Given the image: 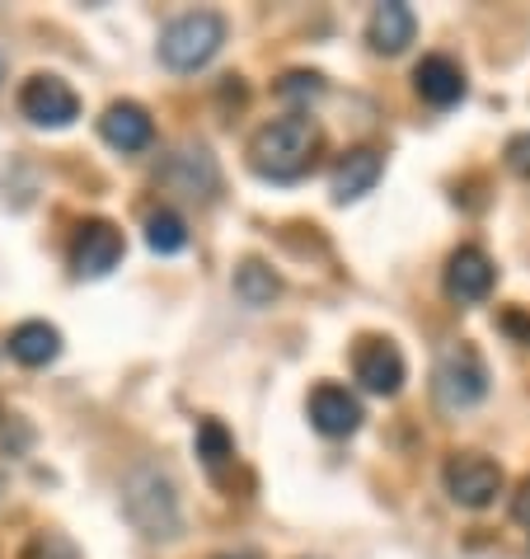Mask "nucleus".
<instances>
[{"label":"nucleus","instance_id":"obj_1","mask_svg":"<svg viewBox=\"0 0 530 559\" xmlns=\"http://www.w3.org/2000/svg\"><path fill=\"white\" fill-rule=\"evenodd\" d=\"M315 151H320L315 118L291 114V118H277L268 128L254 132V142H249V165H254V175L273 179V183H291L315 165Z\"/></svg>","mask_w":530,"mask_h":559},{"label":"nucleus","instance_id":"obj_2","mask_svg":"<svg viewBox=\"0 0 530 559\" xmlns=\"http://www.w3.org/2000/svg\"><path fill=\"white\" fill-rule=\"evenodd\" d=\"M226 43V20L216 10H193L165 24L160 34V61L169 71H197L221 52Z\"/></svg>","mask_w":530,"mask_h":559},{"label":"nucleus","instance_id":"obj_3","mask_svg":"<svg viewBox=\"0 0 530 559\" xmlns=\"http://www.w3.org/2000/svg\"><path fill=\"white\" fill-rule=\"evenodd\" d=\"M432 391H436V405L450 414L474 409L489 395V362L479 357L474 344H446L432 371Z\"/></svg>","mask_w":530,"mask_h":559},{"label":"nucleus","instance_id":"obj_4","mask_svg":"<svg viewBox=\"0 0 530 559\" xmlns=\"http://www.w3.org/2000/svg\"><path fill=\"white\" fill-rule=\"evenodd\" d=\"M122 508H128V518L142 526L150 540H169L179 536V499H174V485H169V475L160 471H136L128 485H122Z\"/></svg>","mask_w":530,"mask_h":559},{"label":"nucleus","instance_id":"obj_5","mask_svg":"<svg viewBox=\"0 0 530 559\" xmlns=\"http://www.w3.org/2000/svg\"><path fill=\"white\" fill-rule=\"evenodd\" d=\"M446 493L460 508H489L503 493V465L479 452H456L446 461Z\"/></svg>","mask_w":530,"mask_h":559},{"label":"nucleus","instance_id":"obj_6","mask_svg":"<svg viewBox=\"0 0 530 559\" xmlns=\"http://www.w3.org/2000/svg\"><path fill=\"white\" fill-rule=\"evenodd\" d=\"M20 114L38 128H71L81 118V95L61 75H34L20 90Z\"/></svg>","mask_w":530,"mask_h":559},{"label":"nucleus","instance_id":"obj_7","mask_svg":"<svg viewBox=\"0 0 530 559\" xmlns=\"http://www.w3.org/2000/svg\"><path fill=\"white\" fill-rule=\"evenodd\" d=\"M122 230L113 222H81L71 240V269L81 277H108L122 263Z\"/></svg>","mask_w":530,"mask_h":559},{"label":"nucleus","instance_id":"obj_8","mask_svg":"<svg viewBox=\"0 0 530 559\" xmlns=\"http://www.w3.org/2000/svg\"><path fill=\"white\" fill-rule=\"evenodd\" d=\"M352 371L371 395H399L403 385V353L389 338H357L352 348Z\"/></svg>","mask_w":530,"mask_h":559},{"label":"nucleus","instance_id":"obj_9","mask_svg":"<svg viewBox=\"0 0 530 559\" xmlns=\"http://www.w3.org/2000/svg\"><path fill=\"white\" fill-rule=\"evenodd\" d=\"M493 259L479 250V245H460L456 254L446 259V297L460 306H474L493 292Z\"/></svg>","mask_w":530,"mask_h":559},{"label":"nucleus","instance_id":"obj_10","mask_svg":"<svg viewBox=\"0 0 530 559\" xmlns=\"http://www.w3.org/2000/svg\"><path fill=\"white\" fill-rule=\"evenodd\" d=\"M310 424H315L324 438H352L357 428H362V405H357V395L348 385H315V395H310Z\"/></svg>","mask_w":530,"mask_h":559},{"label":"nucleus","instance_id":"obj_11","mask_svg":"<svg viewBox=\"0 0 530 559\" xmlns=\"http://www.w3.org/2000/svg\"><path fill=\"white\" fill-rule=\"evenodd\" d=\"M165 183L169 189H179L183 198H212L221 175H216V160L207 146H179L174 155L165 160Z\"/></svg>","mask_w":530,"mask_h":559},{"label":"nucleus","instance_id":"obj_12","mask_svg":"<svg viewBox=\"0 0 530 559\" xmlns=\"http://www.w3.org/2000/svg\"><path fill=\"white\" fill-rule=\"evenodd\" d=\"M99 132H104V142L122 151V155H132V151H146L150 146V136H155V122L142 104H132V99H118V104H108L104 108V118H99Z\"/></svg>","mask_w":530,"mask_h":559},{"label":"nucleus","instance_id":"obj_13","mask_svg":"<svg viewBox=\"0 0 530 559\" xmlns=\"http://www.w3.org/2000/svg\"><path fill=\"white\" fill-rule=\"evenodd\" d=\"M413 90H418V95H423L432 108H450V104L465 99V71H460L450 57L432 52V57H423V61L413 67Z\"/></svg>","mask_w":530,"mask_h":559},{"label":"nucleus","instance_id":"obj_14","mask_svg":"<svg viewBox=\"0 0 530 559\" xmlns=\"http://www.w3.org/2000/svg\"><path fill=\"white\" fill-rule=\"evenodd\" d=\"M413 34H418V20H413V10L403 5V0H385V5H376L371 10V20H366V43L376 52H385V57L409 48Z\"/></svg>","mask_w":530,"mask_h":559},{"label":"nucleus","instance_id":"obj_15","mask_svg":"<svg viewBox=\"0 0 530 559\" xmlns=\"http://www.w3.org/2000/svg\"><path fill=\"white\" fill-rule=\"evenodd\" d=\"M381 169H385L381 151H371V146L348 151L338 160V169H334V198H338V203H352V198L371 193V189H376V179H381Z\"/></svg>","mask_w":530,"mask_h":559},{"label":"nucleus","instance_id":"obj_16","mask_svg":"<svg viewBox=\"0 0 530 559\" xmlns=\"http://www.w3.org/2000/svg\"><path fill=\"white\" fill-rule=\"evenodd\" d=\"M57 353H61V334H57V324H48V320H24V324H14L10 330V357L14 362L48 367Z\"/></svg>","mask_w":530,"mask_h":559},{"label":"nucleus","instance_id":"obj_17","mask_svg":"<svg viewBox=\"0 0 530 559\" xmlns=\"http://www.w3.org/2000/svg\"><path fill=\"white\" fill-rule=\"evenodd\" d=\"M282 292V283H277V273L268 269V263H258V259H249L236 269V297L244 306H273V297Z\"/></svg>","mask_w":530,"mask_h":559},{"label":"nucleus","instance_id":"obj_18","mask_svg":"<svg viewBox=\"0 0 530 559\" xmlns=\"http://www.w3.org/2000/svg\"><path fill=\"white\" fill-rule=\"evenodd\" d=\"M197 456L207 465L212 475H221L230 461H236V438L226 432V424H216V418H202L197 424Z\"/></svg>","mask_w":530,"mask_h":559},{"label":"nucleus","instance_id":"obj_19","mask_svg":"<svg viewBox=\"0 0 530 559\" xmlns=\"http://www.w3.org/2000/svg\"><path fill=\"white\" fill-rule=\"evenodd\" d=\"M146 245L155 254H179L183 245H189V226H183V216L169 212V207L150 212L146 216Z\"/></svg>","mask_w":530,"mask_h":559},{"label":"nucleus","instance_id":"obj_20","mask_svg":"<svg viewBox=\"0 0 530 559\" xmlns=\"http://www.w3.org/2000/svg\"><path fill=\"white\" fill-rule=\"evenodd\" d=\"M277 95H282L287 104H310L324 95V81L315 71H287L282 81H277Z\"/></svg>","mask_w":530,"mask_h":559},{"label":"nucleus","instance_id":"obj_21","mask_svg":"<svg viewBox=\"0 0 530 559\" xmlns=\"http://www.w3.org/2000/svg\"><path fill=\"white\" fill-rule=\"evenodd\" d=\"M507 169L511 175H521V179H530V132H521V136H511L507 142Z\"/></svg>","mask_w":530,"mask_h":559},{"label":"nucleus","instance_id":"obj_22","mask_svg":"<svg viewBox=\"0 0 530 559\" xmlns=\"http://www.w3.org/2000/svg\"><path fill=\"white\" fill-rule=\"evenodd\" d=\"M517 522H530V479H526L521 493H517Z\"/></svg>","mask_w":530,"mask_h":559},{"label":"nucleus","instance_id":"obj_23","mask_svg":"<svg viewBox=\"0 0 530 559\" xmlns=\"http://www.w3.org/2000/svg\"><path fill=\"white\" fill-rule=\"evenodd\" d=\"M212 559H258V555H249V550H221V555H212Z\"/></svg>","mask_w":530,"mask_h":559},{"label":"nucleus","instance_id":"obj_24","mask_svg":"<svg viewBox=\"0 0 530 559\" xmlns=\"http://www.w3.org/2000/svg\"><path fill=\"white\" fill-rule=\"evenodd\" d=\"M0 81H5V52H0Z\"/></svg>","mask_w":530,"mask_h":559}]
</instances>
